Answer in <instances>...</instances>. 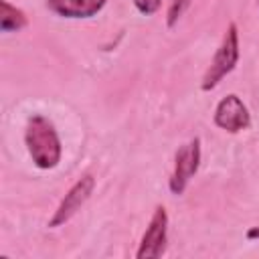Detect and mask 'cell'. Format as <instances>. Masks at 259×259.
<instances>
[{"label": "cell", "mask_w": 259, "mask_h": 259, "mask_svg": "<svg viewBox=\"0 0 259 259\" xmlns=\"http://www.w3.org/2000/svg\"><path fill=\"white\" fill-rule=\"evenodd\" d=\"M24 144L28 156L32 158V164L38 170H53L59 166L63 146L53 121L47 119L45 115L34 113L28 117L24 130Z\"/></svg>", "instance_id": "cell-1"}, {"label": "cell", "mask_w": 259, "mask_h": 259, "mask_svg": "<svg viewBox=\"0 0 259 259\" xmlns=\"http://www.w3.org/2000/svg\"><path fill=\"white\" fill-rule=\"evenodd\" d=\"M239 26L235 22H229L223 40L206 69V73L202 75L200 81V89L202 91H212L239 63Z\"/></svg>", "instance_id": "cell-2"}, {"label": "cell", "mask_w": 259, "mask_h": 259, "mask_svg": "<svg viewBox=\"0 0 259 259\" xmlns=\"http://www.w3.org/2000/svg\"><path fill=\"white\" fill-rule=\"evenodd\" d=\"M198 166H200V138H192L190 142H186L184 146H180L176 150V156H174V170L170 174V192L180 196L190 178L198 172Z\"/></svg>", "instance_id": "cell-3"}, {"label": "cell", "mask_w": 259, "mask_h": 259, "mask_svg": "<svg viewBox=\"0 0 259 259\" xmlns=\"http://www.w3.org/2000/svg\"><path fill=\"white\" fill-rule=\"evenodd\" d=\"M168 243V212L162 204L154 208V214L146 227V233L142 235L140 247L136 251L138 259H158L166 251Z\"/></svg>", "instance_id": "cell-4"}, {"label": "cell", "mask_w": 259, "mask_h": 259, "mask_svg": "<svg viewBox=\"0 0 259 259\" xmlns=\"http://www.w3.org/2000/svg\"><path fill=\"white\" fill-rule=\"evenodd\" d=\"M214 125L229 132V134H239L243 130H249L251 125V113L247 109V105L243 103V99L235 93L225 95L217 107H214Z\"/></svg>", "instance_id": "cell-5"}, {"label": "cell", "mask_w": 259, "mask_h": 259, "mask_svg": "<svg viewBox=\"0 0 259 259\" xmlns=\"http://www.w3.org/2000/svg\"><path fill=\"white\" fill-rule=\"evenodd\" d=\"M93 188H95V178H93L91 174L81 176V178L67 190V194L63 196V200L59 202L57 210H55L53 217L49 219V227H51V229H57V227L65 225V223L87 202V198L93 194Z\"/></svg>", "instance_id": "cell-6"}, {"label": "cell", "mask_w": 259, "mask_h": 259, "mask_svg": "<svg viewBox=\"0 0 259 259\" xmlns=\"http://www.w3.org/2000/svg\"><path fill=\"white\" fill-rule=\"evenodd\" d=\"M105 4L107 0H47V8L61 18H91Z\"/></svg>", "instance_id": "cell-7"}, {"label": "cell", "mask_w": 259, "mask_h": 259, "mask_svg": "<svg viewBox=\"0 0 259 259\" xmlns=\"http://www.w3.org/2000/svg\"><path fill=\"white\" fill-rule=\"evenodd\" d=\"M28 24L26 14L10 4L8 0H0V30L2 32H18Z\"/></svg>", "instance_id": "cell-8"}, {"label": "cell", "mask_w": 259, "mask_h": 259, "mask_svg": "<svg viewBox=\"0 0 259 259\" xmlns=\"http://www.w3.org/2000/svg\"><path fill=\"white\" fill-rule=\"evenodd\" d=\"M192 0H170V6H168V12H166V24L172 28L176 26V22L182 18V14L186 12V8L190 6Z\"/></svg>", "instance_id": "cell-9"}, {"label": "cell", "mask_w": 259, "mask_h": 259, "mask_svg": "<svg viewBox=\"0 0 259 259\" xmlns=\"http://www.w3.org/2000/svg\"><path fill=\"white\" fill-rule=\"evenodd\" d=\"M160 4H162V0H134V6H136L138 12L144 14V16H150V14L158 12Z\"/></svg>", "instance_id": "cell-10"}, {"label": "cell", "mask_w": 259, "mask_h": 259, "mask_svg": "<svg viewBox=\"0 0 259 259\" xmlns=\"http://www.w3.org/2000/svg\"><path fill=\"white\" fill-rule=\"evenodd\" d=\"M245 237H247L249 241L259 239V227H249V229H247V233H245Z\"/></svg>", "instance_id": "cell-11"}, {"label": "cell", "mask_w": 259, "mask_h": 259, "mask_svg": "<svg viewBox=\"0 0 259 259\" xmlns=\"http://www.w3.org/2000/svg\"><path fill=\"white\" fill-rule=\"evenodd\" d=\"M257 2H259V0H257Z\"/></svg>", "instance_id": "cell-12"}]
</instances>
